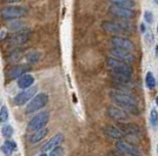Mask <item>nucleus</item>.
<instances>
[{
	"mask_svg": "<svg viewBox=\"0 0 158 156\" xmlns=\"http://www.w3.org/2000/svg\"><path fill=\"white\" fill-rule=\"evenodd\" d=\"M110 98L118 104L119 107H122L125 111H130L132 114L137 115L139 114V108L137 106L136 100L132 98L131 95L125 94V93H122V92H110Z\"/></svg>",
	"mask_w": 158,
	"mask_h": 156,
	"instance_id": "1",
	"label": "nucleus"
},
{
	"mask_svg": "<svg viewBox=\"0 0 158 156\" xmlns=\"http://www.w3.org/2000/svg\"><path fill=\"white\" fill-rule=\"evenodd\" d=\"M107 67L111 69L112 72L114 73H119V74H124V75H127V76H131L132 74V67L130 64H126L122 60H118L116 58H109L107 61Z\"/></svg>",
	"mask_w": 158,
	"mask_h": 156,
	"instance_id": "2",
	"label": "nucleus"
},
{
	"mask_svg": "<svg viewBox=\"0 0 158 156\" xmlns=\"http://www.w3.org/2000/svg\"><path fill=\"white\" fill-rule=\"evenodd\" d=\"M27 10L23 6H12L8 5L5 6L1 10V17L6 20H13V19H19L21 17H24L26 14Z\"/></svg>",
	"mask_w": 158,
	"mask_h": 156,
	"instance_id": "3",
	"label": "nucleus"
},
{
	"mask_svg": "<svg viewBox=\"0 0 158 156\" xmlns=\"http://www.w3.org/2000/svg\"><path fill=\"white\" fill-rule=\"evenodd\" d=\"M48 101V95L45 93H39L38 95H35L34 98L31 99V101L28 102L26 107V113H33L41 109L43 107H45Z\"/></svg>",
	"mask_w": 158,
	"mask_h": 156,
	"instance_id": "4",
	"label": "nucleus"
},
{
	"mask_svg": "<svg viewBox=\"0 0 158 156\" xmlns=\"http://www.w3.org/2000/svg\"><path fill=\"white\" fill-rule=\"evenodd\" d=\"M48 117H50V114L47 111H43V113H39L37 116H34L28 122L27 124V130H31V131H35L38 129H41L46 126L47 121H48Z\"/></svg>",
	"mask_w": 158,
	"mask_h": 156,
	"instance_id": "5",
	"label": "nucleus"
},
{
	"mask_svg": "<svg viewBox=\"0 0 158 156\" xmlns=\"http://www.w3.org/2000/svg\"><path fill=\"white\" fill-rule=\"evenodd\" d=\"M110 54H111L112 58H116L118 60H122L126 64H131V62H135V55L132 54V52L130 51H125V49H122V48H113L110 51Z\"/></svg>",
	"mask_w": 158,
	"mask_h": 156,
	"instance_id": "6",
	"label": "nucleus"
},
{
	"mask_svg": "<svg viewBox=\"0 0 158 156\" xmlns=\"http://www.w3.org/2000/svg\"><path fill=\"white\" fill-rule=\"evenodd\" d=\"M116 147L119 151H122L123 154H126V155L130 156H142V153L140 150L135 147L133 144H130V143L125 142L123 140H118L117 143H116Z\"/></svg>",
	"mask_w": 158,
	"mask_h": 156,
	"instance_id": "7",
	"label": "nucleus"
},
{
	"mask_svg": "<svg viewBox=\"0 0 158 156\" xmlns=\"http://www.w3.org/2000/svg\"><path fill=\"white\" fill-rule=\"evenodd\" d=\"M37 92V87H30L26 88L25 91H23L21 93H19L18 95H15L13 102L15 106H23L26 102H28V100H31L33 98V95Z\"/></svg>",
	"mask_w": 158,
	"mask_h": 156,
	"instance_id": "8",
	"label": "nucleus"
},
{
	"mask_svg": "<svg viewBox=\"0 0 158 156\" xmlns=\"http://www.w3.org/2000/svg\"><path fill=\"white\" fill-rule=\"evenodd\" d=\"M111 44L116 48H122V49L130 51V52H133L135 48H136L131 40H129L127 38H124V37H113L111 39Z\"/></svg>",
	"mask_w": 158,
	"mask_h": 156,
	"instance_id": "9",
	"label": "nucleus"
},
{
	"mask_svg": "<svg viewBox=\"0 0 158 156\" xmlns=\"http://www.w3.org/2000/svg\"><path fill=\"white\" fill-rule=\"evenodd\" d=\"M31 71V67L25 64H21V65H15L13 67H11L8 71H7V78L8 79H19L21 75L26 74V72Z\"/></svg>",
	"mask_w": 158,
	"mask_h": 156,
	"instance_id": "10",
	"label": "nucleus"
},
{
	"mask_svg": "<svg viewBox=\"0 0 158 156\" xmlns=\"http://www.w3.org/2000/svg\"><path fill=\"white\" fill-rule=\"evenodd\" d=\"M102 27L104 28V31L110 34H114L116 37H118V34H124V33H127L122 27L120 22H113V21H103L102 24Z\"/></svg>",
	"mask_w": 158,
	"mask_h": 156,
	"instance_id": "11",
	"label": "nucleus"
},
{
	"mask_svg": "<svg viewBox=\"0 0 158 156\" xmlns=\"http://www.w3.org/2000/svg\"><path fill=\"white\" fill-rule=\"evenodd\" d=\"M109 11H110V13L113 14V15H116V17H118V18H122V19H125V20H129V19H132L133 17H135V12L130 10V8H124V7H118V6H111L109 8Z\"/></svg>",
	"mask_w": 158,
	"mask_h": 156,
	"instance_id": "12",
	"label": "nucleus"
},
{
	"mask_svg": "<svg viewBox=\"0 0 158 156\" xmlns=\"http://www.w3.org/2000/svg\"><path fill=\"white\" fill-rule=\"evenodd\" d=\"M106 114L109 117H111L116 121H120V122L129 120V114L124 109H120L117 107H109L106 111Z\"/></svg>",
	"mask_w": 158,
	"mask_h": 156,
	"instance_id": "13",
	"label": "nucleus"
},
{
	"mask_svg": "<svg viewBox=\"0 0 158 156\" xmlns=\"http://www.w3.org/2000/svg\"><path fill=\"white\" fill-rule=\"evenodd\" d=\"M63 141H64L63 134H57V135H54V136H53L52 138L44 146V147H43V150H44V151H48V150L54 149V148L58 147Z\"/></svg>",
	"mask_w": 158,
	"mask_h": 156,
	"instance_id": "14",
	"label": "nucleus"
},
{
	"mask_svg": "<svg viewBox=\"0 0 158 156\" xmlns=\"http://www.w3.org/2000/svg\"><path fill=\"white\" fill-rule=\"evenodd\" d=\"M34 82V78H33L31 74H24L21 75L19 79H18V87L21 88V89H26V88H30L31 86L33 85Z\"/></svg>",
	"mask_w": 158,
	"mask_h": 156,
	"instance_id": "15",
	"label": "nucleus"
},
{
	"mask_svg": "<svg viewBox=\"0 0 158 156\" xmlns=\"http://www.w3.org/2000/svg\"><path fill=\"white\" fill-rule=\"evenodd\" d=\"M28 38H30V33L21 31V32L14 34L13 37L10 39V42L14 44V45H23L24 42H26Z\"/></svg>",
	"mask_w": 158,
	"mask_h": 156,
	"instance_id": "16",
	"label": "nucleus"
},
{
	"mask_svg": "<svg viewBox=\"0 0 158 156\" xmlns=\"http://www.w3.org/2000/svg\"><path fill=\"white\" fill-rule=\"evenodd\" d=\"M47 134H48V129L44 127V128H41V129L35 130L32 135L28 137V140H30L31 143H38V142H40L44 137H46Z\"/></svg>",
	"mask_w": 158,
	"mask_h": 156,
	"instance_id": "17",
	"label": "nucleus"
},
{
	"mask_svg": "<svg viewBox=\"0 0 158 156\" xmlns=\"http://www.w3.org/2000/svg\"><path fill=\"white\" fill-rule=\"evenodd\" d=\"M105 134L107 135L109 137H112V138H117V140H122L123 137H124V133H123V130L117 128V127H111V126H109V127H106L105 129Z\"/></svg>",
	"mask_w": 158,
	"mask_h": 156,
	"instance_id": "18",
	"label": "nucleus"
},
{
	"mask_svg": "<svg viewBox=\"0 0 158 156\" xmlns=\"http://www.w3.org/2000/svg\"><path fill=\"white\" fill-rule=\"evenodd\" d=\"M122 130H123V133H125L130 136H139V134H140L138 127L131 123L122 124Z\"/></svg>",
	"mask_w": 158,
	"mask_h": 156,
	"instance_id": "19",
	"label": "nucleus"
},
{
	"mask_svg": "<svg viewBox=\"0 0 158 156\" xmlns=\"http://www.w3.org/2000/svg\"><path fill=\"white\" fill-rule=\"evenodd\" d=\"M15 149H17V143L13 142V141H11V140L5 141V143H4L2 147H1V151L6 156H11Z\"/></svg>",
	"mask_w": 158,
	"mask_h": 156,
	"instance_id": "20",
	"label": "nucleus"
},
{
	"mask_svg": "<svg viewBox=\"0 0 158 156\" xmlns=\"http://www.w3.org/2000/svg\"><path fill=\"white\" fill-rule=\"evenodd\" d=\"M110 2H112L114 6L130 8V10H132L133 7L136 6V2L133 0H110Z\"/></svg>",
	"mask_w": 158,
	"mask_h": 156,
	"instance_id": "21",
	"label": "nucleus"
},
{
	"mask_svg": "<svg viewBox=\"0 0 158 156\" xmlns=\"http://www.w3.org/2000/svg\"><path fill=\"white\" fill-rule=\"evenodd\" d=\"M145 84H146V87L149 89H153L156 87V79L153 76L151 72L146 73V76H145Z\"/></svg>",
	"mask_w": 158,
	"mask_h": 156,
	"instance_id": "22",
	"label": "nucleus"
},
{
	"mask_svg": "<svg viewBox=\"0 0 158 156\" xmlns=\"http://www.w3.org/2000/svg\"><path fill=\"white\" fill-rule=\"evenodd\" d=\"M26 59L28 62H32V64H37L40 60V53L39 52H31L26 55Z\"/></svg>",
	"mask_w": 158,
	"mask_h": 156,
	"instance_id": "23",
	"label": "nucleus"
},
{
	"mask_svg": "<svg viewBox=\"0 0 158 156\" xmlns=\"http://www.w3.org/2000/svg\"><path fill=\"white\" fill-rule=\"evenodd\" d=\"M1 133H2V136L6 137V138H10V137H12V135H13V128L11 127V126H4L2 127V129H1Z\"/></svg>",
	"mask_w": 158,
	"mask_h": 156,
	"instance_id": "24",
	"label": "nucleus"
},
{
	"mask_svg": "<svg viewBox=\"0 0 158 156\" xmlns=\"http://www.w3.org/2000/svg\"><path fill=\"white\" fill-rule=\"evenodd\" d=\"M8 120V111L6 106H2L0 109V123H5Z\"/></svg>",
	"mask_w": 158,
	"mask_h": 156,
	"instance_id": "25",
	"label": "nucleus"
},
{
	"mask_svg": "<svg viewBox=\"0 0 158 156\" xmlns=\"http://www.w3.org/2000/svg\"><path fill=\"white\" fill-rule=\"evenodd\" d=\"M150 122H151V126H153V127L158 126V111L156 109H152L151 113H150Z\"/></svg>",
	"mask_w": 158,
	"mask_h": 156,
	"instance_id": "26",
	"label": "nucleus"
},
{
	"mask_svg": "<svg viewBox=\"0 0 158 156\" xmlns=\"http://www.w3.org/2000/svg\"><path fill=\"white\" fill-rule=\"evenodd\" d=\"M63 153H64L63 148L58 146V147H56L54 149L51 150V154H50V156H63Z\"/></svg>",
	"mask_w": 158,
	"mask_h": 156,
	"instance_id": "27",
	"label": "nucleus"
},
{
	"mask_svg": "<svg viewBox=\"0 0 158 156\" xmlns=\"http://www.w3.org/2000/svg\"><path fill=\"white\" fill-rule=\"evenodd\" d=\"M144 19H145V21H146L148 24H151V22H152V20H153V15H152V13L150 12V11H145Z\"/></svg>",
	"mask_w": 158,
	"mask_h": 156,
	"instance_id": "28",
	"label": "nucleus"
},
{
	"mask_svg": "<svg viewBox=\"0 0 158 156\" xmlns=\"http://www.w3.org/2000/svg\"><path fill=\"white\" fill-rule=\"evenodd\" d=\"M24 27V22H21V21H17V22H12L11 24V28H23Z\"/></svg>",
	"mask_w": 158,
	"mask_h": 156,
	"instance_id": "29",
	"label": "nucleus"
},
{
	"mask_svg": "<svg viewBox=\"0 0 158 156\" xmlns=\"http://www.w3.org/2000/svg\"><path fill=\"white\" fill-rule=\"evenodd\" d=\"M7 4H13V2H19L21 0H5Z\"/></svg>",
	"mask_w": 158,
	"mask_h": 156,
	"instance_id": "30",
	"label": "nucleus"
},
{
	"mask_svg": "<svg viewBox=\"0 0 158 156\" xmlns=\"http://www.w3.org/2000/svg\"><path fill=\"white\" fill-rule=\"evenodd\" d=\"M140 31H142L143 33L146 32V28H145V25H144V24H142V25H140Z\"/></svg>",
	"mask_w": 158,
	"mask_h": 156,
	"instance_id": "31",
	"label": "nucleus"
},
{
	"mask_svg": "<svg viewBox=\"0 0 158 156\" xmlns=\"http://www.w3.org/2000/svg\"><path fill=\"white\" fill-rule=\"evenodd\" d=\"M156 52H157V57H158V46H156Z\"/></svg>",
	"mask_w": 158,
	"mask_h": 156,
	"instance_id": "32",
	"label": "nucleus"
},
{
	"mask_svg": "<svg viewBox=\"0 0 158 156\" xmlns=\"http://www.w3.org/2000/svg\"><path fill=\"white\" fill-rule=\"evenodd\" d=\"M153 1H155V4H156V5H158V0H153Z\"/></svg>",
	"mask_w": 158,
	"mask_h": 156,
	"instance_id": "33",
	"label": "nucleus"
},
{
	"mask_svg": "<svg viewBox=\"0 0 158 156\" xmlns=\"http://www.w3.org/2000/svg\"><path fill=\"white\" fill-rule=\"evenodd\" d=\"M156 103H157V106H158V96L156 98Z\"/></svg>",
	"mask_w": 158,
	"mask_h": 156,
	"instance_id": "34",
	"label": "nucleus"
},
{
	"mask_svg": "<svg viewBox=\"0 0 158 156\" xmlns=\"http://www.w3.org/2000/svg\"><path fill=\"white\" fill-rule=\"evenodd\" d=\"M39 156H48V155H46V154H41V155H39Z\"/></svg>",
	"mask_w": 158,
	"mask_h": 156,
	"instance_id": "35",
	"label": "nucleus"
},
{
	"mask_svg": "<svg viewBox=\"0 0 158 156\" xmlns=\"http://www.w3.org/2000/svg\"><path fill=\"white\" fill-rule=\"evenodd\" d=\"M157 154H158V144H157Z\"/></svg>",
	"mask_w": 158,
	"mask_h": 156,
	"instance_id": "36",
	"label": "nucleus"
},
{
	"mask_svg": "<svg viewBox=\"0 0 158 156\" xmlns=\"http://www.w3.org/2000/svg\"><path fill=\"white\" fill-rule=\"evenodd\" d=\"M157 33H158V25H157Z\"/></svg>",
	"mask_w": 158,
	"mask_h": 156,
	"instance_id": "37",
	"label": "nucleus"
}]
</instances>
